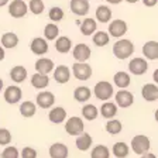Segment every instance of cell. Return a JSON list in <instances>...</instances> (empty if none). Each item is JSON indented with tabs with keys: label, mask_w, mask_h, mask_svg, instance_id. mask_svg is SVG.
Here are the masks:
<instances>
[{
	"label": "cell",
	"mask_w": 158,
	"mask_h": 158,
	"mask_svg": "<svg viewBox=\"0 0 158 158\" xmlns=\"http://www.w3.org/2000/svg\"><path fill=\"white\" fill-rule=\"evenodd\" d=\"M154 117H155V120H157V122H158V109H157V110H155V114H154Z\"/></svg>",
	"instance_id": "51"
},
{
	"label": "cell",
	"mask_w": 158,
	"mask_h": 158,
	"mask_svg": "<svg viewBox=\"0 0 158 158\" xmlns=\"http://www.w3.org/2000/svg\"><path fill=\"white\" fill-rule=\"evenodd\" d=\"M23 96V92L19 86H9V88L4 90V100L10 105H14V103H19L20 99Z\"/></svg>",
	"instance_id": "10"
},
{
	"label": "cell",
	"mask_w": 158,
	"mask_h": 158,
	"mask_svg": "<svg viewBox=\"0 0 158 158\" xmlns=\"http://www.w3.org/2000/svg\"><path fill=\"white\" fill-rule=\"evenodd\" d=\"M54 79L58 83H66L71 79V71L68 66L65 65H59L56 66V69L54 71Z\"/></svg>",
	"instance_id": "19"
},
{
	"label": "cell",
	"mask_w": 158,
	"mask_h": 158,
	"mask_svg": "<svg viewBox=\"0 0 158 158\" xmlns=\"http://www.w3.org/2000/svg\"><path fill=\"white\" fill-rule=\"evenodd\" d=\"M72 72L73 76L79 81H88L92 76V68L86 62H76L72 66Z\"/></svg>",
	"instance_id": "5"
},
{
	"label": "cell",
	"mask_w": 158,
	"mask_h": 158,
	"mask_svg": "<svg viewBox=\"0 0 158 158\" xmlns=\"http://www.w3.org/2000/svg\"><path fill=\"white\" fill-rule=\"evenodd\" d=\"M96 19L100 21V23H107L109 20L112 19V10L109 9L105 4H100L96 9Z\"/></svg>",
	"instance_id": "25"
},
{
	"label": "cell",
	"mask_w": 158,
	"mask_h": 158,
	"mask_svg": "<svg viewBox=\"0 0 158 158\" xmlns=\"http://www.w3.org/2000/svg\"><path fill=\"white\" fill-rule=\"evenodd\" d=\"M71 47H72V41H71L68 37H59V38H56L55 49L58 52L66 54L69 49H71Z\"/></svg>",
	"instance_id": "27"
},
{
	"label": "cell",
	"mask_w": 158,
	"mask_h": 158,
	"mask_svg": "<svg viewBox=\"0 0 158 158\" xmlns=\"http://www.w3.org/2000/svg\"><path fill=\"white\" fill-rule=\"evenodd\" d=\"M10 78L13 79L16 83L24 82L27 78V69L21 65H16L14 68H11V71H10Z\"/></svg>",
	"instance_id": "21"
},
{
	"label": "cell",
	"mask_w": 158,
	"mask_h": 158,
	"mask_svg": "<svg viewBox=\"0 0 158 158\" xmlns=\"http://www.w3.org/2000/svg\"><path fill=\"white\" fill-rule=\"evenodd\" d=\"M141 158H157V155H155V154H151V152H147V154L141 155Z\"/></svg>",
	"instance_id": "45"
},
{
	"label": "cell",
	"mask_w": 158,
	"mask_h": 158,
	"mask_svg": "<svg viewBox=\"0 0 158 158\" xmlns=\"http://www.w3.org/2000/svg\"><path fill=\"white\" fill-rule=\"evenodd\" d=\"M49 78L47 75H41V73H34L31 76V85L37 89H43L45 86H48Z\"/></svg>",
	"instance_id": "29"
},
{
	"label": "cell",
	"mask_w": 158,
	"mask_h": 158,
	"mask_svg": "<svg viewBox=\"0 0 158 158\" xmlns=\"http://www.w3.org/2000/svg\"><path fill=\"white\" fill-rule=\"evenodd\" d=\"M58 34H59V28L54 23L47 24L45 28H44V35H45L47 40H55L58 37Z\"/></svg>",
	"instance_id": "36"
},
{
	"label": "cell",
	"mask_w": 158,
	"mask_h": 158,
	"mask_svg": "<svg viewBox=\"0 0 158 158\" xmlns=\"http://www.w3.org/2000/svg\"><path fill=\"white\" fill-rule=\"evenodd\" d=\"M37 105L40 106V107L43 109H49L51 106L54 105V102H55V96H54V93L51 92H40L38 95H37Z\"/></svg>",
	"instance_id": "13"
},
{
	"label": "cell",
	"mask_w": 158,
	"mask_h": 158,
	"mask_svg": "<svg viewBox=\"0 0 158 158\" xmlns=\"http://www.w3.org/2000/svg\"><path fill=\"white\" fill-rule=\"evenodd\" d=\"M128 152H130V148H128V145L126 143L118 141L113 145V154L117 158H126L128 155Z\"/></svg>",
	"instance_id": "32"
},
{
	"label": "cell",
	"mask_w": 158,
	"mask_h": 158,
	"mask_svg": "<svg viewBox=\"0 0 158 158\" xmlns=\"http://www.w3.org/2000/svg\"><path fill=\"white\" fill-rule=\"evenodd\" d=\"M143 54L147 59L158 58V43L157 41H148L143 45Z\"/></svg>",
	"instance_id": "20"
},
{
	"label": "cell",
	"mask_w": 158,
	"mask_h": 158,
	"mask_svg": "<svg viewBox=\"0 0 158 158\" xmlns=\"http://www.w3.org/2000/svg\"><path fill=\"white\" fill-rule=\"evenodd\" d=\"M71 11L76 16H86L89 11L88 0H71Z\"/></svg>",
	"instance_id": "11"
},
{
	"label": "cell",
	"mask_w": 158,
	"mask_h": 158,
	"mask_svg": "<svg viewBox=\"0 0 158 158\" xmlns=\"http://www.w3.org/2000/svg\"><path fill=\"white\" fill-rule=\"evenodd\" d=\"M90 95H92V92H90V89L88 86H79V88L75 89V92H73V98L78 102H86V100H89Z\"/></svg>",
	"instance_id": "28"
},
{
	"label": "cell",
	"mask_w": 158,
	"mask_h": 158,
	"mask_svg": "<svg viewBox=\"0 0 158 158\" xmlns=\"http://www.w3.org/2000/svg\"><path fill=\"white\" fill-rule=\"evenodd\" d=\"M157 2H158V0H143V3H144L147 7L155 6V4H157Z\"/></svg>",
	"instance_id": "43"
},
{
	"label": "cell",
	"mask_w": 158,
	"mask_h": 158,
	"mask_svg": "<svg viewBox=\"0 0 158 158\" xmlns=\"http://www.w3.org/2000/svg\"><path fill=\"white\" fill-rule=\"evenodd\" d=\"M151 144H150V138L147 135H143V134H138L135 137H133L131 140V148L133 151L138 155H144L148 152Z\"/></svg>",
	"instance_id": "2"
},
{
	"label": "cell",
	"mask_w": 158,
	"mask_h": 158,
	"mask_svg": "<svg viewBox=\"0 0 158 158\" xmlns=\"http://www.w3.org/2000/svg\"><path fill=\"white\" fill-rule=\"evenodd\" d=\"M92 143H93V138L90 137V134L82 133V134L76 138L75 144H76V147H78V150H81V151H88L89 148H90V145H92Z\"/></svg>",
	"instance_id": "22"
},
{
	"label": "cell",
	"mask_w": 158,
	"mask_h": 158,
	"mask_svg": "<svg viewBox=\"0 0 158 158\" xmlns=\"http://www.w3.org/2000/svg\"><path fill=\"white\" fill-rule=\"evenodd\" d=\"M109 33L114 38H120L127 33V24L123 20H113L112 23L109 24Z\"/></svg>",
	"instance_id": "8"
},
{
	"label": "cell",
	"mask_w": 158,
	"mask_h": 158,
	"mask_svg": "<svg viewBox=\"0 0 158 158\" xmlns=\"http://www.w3.org/2000/svg\"><path fill=\"white\" fill-rule=\"evenodd\" d=\"M126 2H127V3H137L138 0H126Z\"/></svg>",
	"instance_id": "49"
},
{
	"label": "cell",
	"mask_w": 158,
	"mask_h": 158,
	"mask_svg": "<svg viewBox=\"0 0 158 158\" xmlns=\"http://www.w3.org/2000/svg\"><path fill=\"white\" fill-rule=\"evenodd\" d=\"M48 17L49 20H52L54 23H58V21H61L64 19V10L61 7H52V9H49Z\"/></svg>",
	"instance_id": "38"
},
{
	"label": "cell",
	"mask_w": 158,
	"mask_h": 158,
	"mask_svg": "<svg viewBox=\"0 0 158 158\" xmlns=\"http://www.w3.org/2000/svg\"><path fill=\"white\" fill-rule=\"evenodd\" d=\"M48 118H49V122L54 123V124H59V123L65 122V118H66L65 109L61 107V106H56V107H54L52 110H49Z\"/></svg>",
	"instance_id": "18"
},
{
	"label": "cell",
	"mask_w": 158,
	"mask_h": 158,
	"mask_svg": "<svg viewBox=\"0 0 158 158\" xmlns=\"http://www.w3.org/2000/svg\"><path fill=\"white\" fill-rule=\"evenodd\" d=\"M93 93L99 100H107L113 96V86L112 83H109L107 81H102V82H98L95 85L93 89Z\"/></svg>",
	"instance_id": "3"
},
{
	"label": "cell",
	"mask_w": 158,
	"mask_h": 158,
	"mask_svg": "<svg viewBox=\"0 0 158 158\" xmlns=\"http://www.w3.org/2000/svg\"><path fill=\"white\" fill-rule=\"evenodd\" d=\"M11 143V133L7 128H0V145H7Z\"/></svg>",
	"instance_id": "41"
},
{
	"label": "cell",
	"mask_w": 158,
	"mask_h": 158,
	"mask_svg": "<svg viewBox=\"0 0 158 158\" xmlns=\"http://www.w3.org/2000/svg\"><path fill=\"white\" fill-rule=\"evenodd\" d=\"M28 11V6L24 3L23 0H13L9 6V13L14 19H21Z\"/></svg>",
	"instance_id": "6"
},
{
	"label": "cell",
	"mask_w": 158,
	"mask_h": 158,
	"mask_svg": "<svg viewBox=\"0 0 158 158\" xmlns=\"http://www.w3.org/2000/svg\"><path fill=\"white\" fill-rule=\"evenodd\" d=\"M99 114V110L95 105H85L82 107V116L86 120H95Z\"/></svg>",
	"instance_id": "34"
},
{
	"label": "cell",
	"mask_w": 158,
	"mask_h": 158,
	"mask_svg": "<svg viewBox=\"0 0 158 158\" xmlns=\"http://www.w3.org/2000/svg\"><path fill=\"white\" fill-rule=\"evenodd\" d=\"M2 89H3V79L0 78V90H2Z\"/></svg>",
	"instance_id": "50"
},
{
	"label": "cell",
	"mask_w": 158,
	"mask_h": 158,
	"mask_svg": "<svg viewBox=\"0 0 158 158\" xmlns=\"http://www.w3.org/2000/svg\"><path fill=\"white\" fill-rule=\"evenodd\" d=\"M30 48L33 51V54L35 55H43L48 51V43L45 41V38H34L30 44Z\"/></svg>",
	"instance_id": "16"
},
{
	"label": "cell",
	"mask_w": 158,
	"mask_h": 158,
	"mask_svg": "<svg viewBox=\"0 0 158 158\" xmlns=\"http://www.w3.org/2000/svg\"><path fill=\"white\" fill-rule=\"evenodd\" d=\"M106 2H107V3H112V4H118L122 0H106Z\"/></svg>",
	"instance_id": "47"
},
{
	"label": "cell",
	"mask_w": 158,
	"mask_h": 158,
	"mask_svg": "<svg viewBox=\"0 0 158 158\" xmlns=\"http://www.w3.org/2000/svg\"><path fill=\"white\" fill-rule=\"evenodd\" d=\"M19 44V37L14 33H4L2 35V47L3 48H14Z\"/></svg>",
	"instance_id": "23"
},
{
	"label": "cell",
	"mask_w": 158,
	"mask_h": 158,
	"mask_svg": "<svg viewBox=\"0 0 158 158\" xmlns=\"http://www.w3.org/2000/svg\"><path fill=\"white\" fill-rule=\"evenodd\" d=\"M141 95L147 102L158 100V88L154 85V83H145V85L143 86Z\"/></svg>",
	"instance_id": "17"
},
{
	"label": "cell",
	"mask_w": 158,
	"mask_h": 158,
	"mask_svg": "<svg viewBox=\"0 0 158 158\" xmlns=\"http://www.w3.org/2000/svg\"><path fill=\"white\" fill-rule=\"evenodd\" d=\"M65 130L68 134L71 135H81L85 130V124H83L82 118L78 117V116H73V117H69L68 122L65 123Z\"/></svg>",
	"instance_id": "4"
},
{
	"label": "cell",
	"mask_w": 158,
	"mask_h": 158,
	"mask_svg": "<svg viewBox=\"0 0 158 158\" xmlns=\"http://www.w3.org/2000/svg\"><path fill=\"white\" fill-rule=\"evenodd\" d=\"M90 158H110V151L106 145H96L90 152Z\"/></svg>",
	"instance_id": "35"
},
{
	"label": "cell",
	"mask_w": 158,
	"mask_h": 158,
	"mask_svg": "<svg viewBox=\"0 0 158 158\" xmlns=\"http://www.w3.org/2000/svg\"><path fill=\"white\" fill-rule=\"evenodd\" d=\"M92 51L86 44H78V45L73 48V58L78 61V62H85L88 61L89 56H90Z\"/></svg>",
	"instance_id": "12"
},
{
	"label": "cell",
	"mask_w": 158,
	"mask_h": 158,
	"mask_svg": "<svg viewBox=\"0 0 158 158\" xmlns=\"http://www.w3.org/2000/svg\"><path fill=\"white\" fill-rule=\"evenodd\" d=\"M21 158H37V151L31 147H24L23 151L20 152Z\"/></svg>",
	"instance_id": "42"
},
{
	"label": "cell",
	"mask_w": 158,
	"mask_h": 158,
	"mask_svg": "<svg viewBox=\"0 0 158 158\" xmlns=\"http://www.w3.org/2000/svg\"><path fill=\"white\" fill-rule=\"evenodd\" d=\"M100 113L105 118H113L116 114H117V105L112 102H106L102 105L100 107Z\"/></svg>",
	"instance_id": "24"
},
{
	"label": "cell",
	"mask_w": 158,
	"mask_h": 158,
	"mask_svg": "<svg viewBox=\"0 0 158 158\" xmlns=\"http://www.w3.org/2000/svg\"><path fill=\"white\" fill-rule=\"evenodd\" d=\"M116 105L120 106V107L126 109V107H130V106L133 105V102H134V96H133L131 92H128V90H126V89H123V90H118L117 93H116Z\"/></svg>",
	"instance_id": "9"
},
{
	"label": "cell",
	"mask_w": 158,
	"mask_h": 158,
	"mask_svg": "<svg viewBox=\"0 0 158 158\" xmlns=\"http://www.w3.org/2000/svg\"><path fill=\"white\" fill-rule=\"evenodd\" d=\"M152 78H154L155 83H158V68L154 71V73H152Z\"/></svg>",
	"instance_id": "46"
},
{
	"label": "cell",
	"mask_w": 158,
	"mask_h": 158,
	"mask_svg": "<svg viewBox=\"0 0 158 158\" xmlns=\"http://www.w3.org/2000/svg\"><path fill=\"white\" fill-rule=\"evenodd\" d=\"M93 43L98 47H105L109 44V34L105 31H98V33L93 35Z\"/></svg>",
	"instance_id": "37"
},
{
	"label": "cell",
	"mask_w": 158,
	"mask_h": 158,
	"mask_svg": "<svg viewBox=\"0 0 158 158\" xmlns=\"http://www.w3.org/2000/svg\"><path fill=\"white\" fill-rule=\"evenodd\" d=\"M113 81H114V85L118 86V88H122V90L124 88H127L128 85H130V75H128L127 72H123V71H120V72H117L114 75V78H113Z\"/></svg>",
	"instance_id": "26"
},
{
	"label": "cell",
	"mask_w": 158,
	"mask_h": 158,
	"mask_svg": "<svg viewBox=\"0 0 158 158\" xmlns=\"http://www.w3.org/2000/svg\"><path fill=\"white\" fill-rule=\"evenodd\" d=\"M35 112H37V106L33 102H30V100L23 102L21 106H20V113H21L23 117H33L35 114Z\"/></svg>",
	"instance_id": "30"
},
{
	"label": "cell",
	"mask_w": 158,
	"mask_h": 158,
	"mask_svg": "<svg viewBox=\"0 0 158 158\" xmlns=\"http://www.w3.org/2000/svg\"><path fill=\"white\" fill-rule=\"evenodd\" d=\"M52 69H54L52 59H49V58H40L38 61L35 62L37 73H41V75H48Z\"/></svg>",
	"instance_id": "14"
},
{
	"label": "cell",
	"mask_w": 158,
	"mask_h": 158,
	"mask_svg": "<svg viewBox=\"0 0 158 158\" xmlns=\"http://www.w3.org/2000/svg\"><path fill=\"white\" fill-rule=\"evenodd\" d=\"M9 3V0H0V7H3V6H6V4Z\"/></svg>",
	"instance_id": "48"
},
{
	"label": "cell",
	"mask_w": 158,
	"mask_h": 158,
	"mask_svg": "<svg viewBox=\"0 0 158 158\" xmlns=\"http://www.w3.org/2000/svg\"><path fill=\"white\" fill-rule=\"evenodd\" d=\"M122 128H123L122 122H120V120H116V118H110V120L106 123V131L112 135L118 134V133L122 131Z\"/></svg>",
	"instance_id": "33"
},
{
	"label": "cell",
	"mask_w": 158,
	"mask_h": 158,
	"mask_svg": "<svg viewBox=\"0 0 158 158\" xmlns=\"http://www.w3.org/2000/svg\"><path fill=\"white\" fill-rule=\"evenodd\" d=\"M28 9L33 14H41L44 11V3L43 0H30Z\"/></svg>",
	"instance_id": "39"
},
{
	"label": "cell",
	"mask_w": 158,
	"mask_h": 158,
	"mask_svg": "<svg viewBox=\"0 0 158 158\" xmlns=\"http://www.w3.org/2000/svg\"><path fill=\"white\" fill-rule=\"evenodd\" d=\"M98 28V24L93 19H85L83 20V23L81 24V31H82L83 35H90L93 34Z\"/></svg>",
	"instance_id": "31"
},
{
	"label": "cell",
	"mask_w": 158,
	"mask_h": 158,
	"mask_svg": "<svg viewBox=\"0 0 158 158\" xmlns=\"http://www.w3.org/2000/svg\"><path fill=\"white\" fill-rule=\"evenodd\" d=\"M4 56H6V52H4V48H3V47H0V61H3Z\"/></svg>",
	"instance_id": "44"
},
{
	"label": "cell",
	"mask_w": 158,
	"mask_h": 158,
	"mask_svg": "<svg viewBox=\"0 0 158 158\" xmlns=\"http://www.w3.org/2000/svg\"><path fill=\"white\" fill-rule=\"evenodd\" d=\"M0 157L2 158H20V152H19V150H17L16 147L9 145V147H6L3 150V152H2Z\"/></svg>",
	"instance_id": "40"
},
{
	"label": "cell",
	"mask_w": 158,
	"mask_h": 158,
	"mask_svg": "<svg viewBox=\"0 0 158 158\" xmlns=\"http://www.w3.org/2000/svg\"><path fill=\"white\" fill-rule=\"evenodd\" d=\"M134 52V45L130 40H118L113 45V54L118 59H127Z\"/></svg>",
	"instance_id": "1"
},
{
	"label": "cell",
	"mask_w": 158,
	"mask_h": 158,
	"mask_svg": "<svg viewBox=\"0 0 158 158\" xmlns=\"http://www.w3.org/2000/svg\"><path fill=\"white\" fill-rule=\"evenodd\" d=\"M128 69H130V72H131L133 75L140 76L147 72L148 64L144 58H133L131 61H130V64H128Z\"/></svg>",
	"instance_id": "7"
},
{
	"label": "cell",
	"mask_w": 158,
	"mask_h": 158,
	"mask_svg": "<svg viewBox=\"0 0 158 158\" xmlns=\"http://www.w3.org/2000/svg\"><path fill=\"white\" fill-rule=\"evenodd\" d=\"M49 157L51 158H66L68 157V147L62 143H54L49 147Z\"/></svg>",
	"instance_id": "15"
}]
</instances>
